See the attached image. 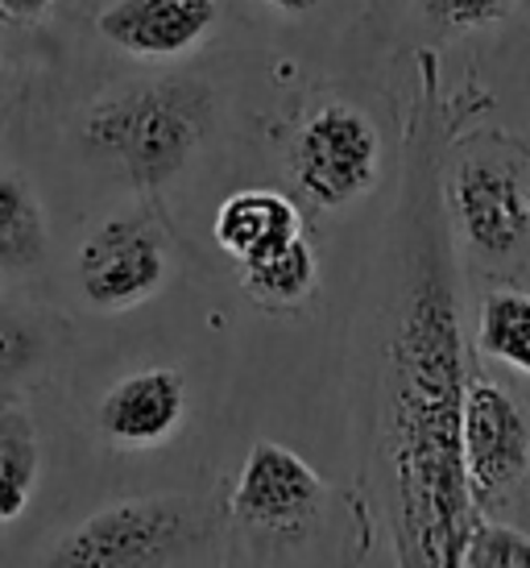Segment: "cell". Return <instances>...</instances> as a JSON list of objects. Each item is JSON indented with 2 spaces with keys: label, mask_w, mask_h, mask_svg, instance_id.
Returning <instances> with one entry per match:
<instances>
[{
  "label": "cell",
  "mask_w": 530,
  "mask_h": 568,
  "mask_svg": "<svg viewBox=\"0 0 530 568\" xmlns=\"http://www.w3.org/2000/svg\"><path fill=\"white\" fill-rule=\"evenodd\" d=\"M477 345L485 357H493L498 365L527 374L530 369V295L501 286L489 291L477 316Z\"/></svg>",
  "instance_id": "9a60e30c"
},
{
  "label": "cell",
  "mask_w": 530,
  "mask_h": 568,
  "mask_svg": "<svg viewBox=\"0 0 530 568\" xmlns=\"http://www.w3.org/2000/svg\"><path fill=\"white\" fill-rule=\"evenodd\" d=\"M200 523L183 498H125L71 527L47 552V565L71 568H150L183 560Z\"/></svg>",
  "instance_id": "277c9868"
},
{
  "label": "cell",
  "mask_w": 530,
  "mask_h": 568,
  "mask_svg": "<svg viewBox=\"0 0 530 568\" xmlns=\"http://www.w3.org/2000/svg\"><path fill=\"white\" fill-rule=\"evenodd\" d=\"M444 207L477 262L485 266L518 262L530 233L527 154L518 145L465 154L444 183Z\"/></svg>",
  "instance_id": "3957f363"
},
{
  "label": "cell",
  "mask_w": 530,
  "mask_h": 568,
  "mask_svg": "<svg viewBox=\"0 0 530 568\" xmlns=\"http://www.w3.org/2000/svg\"><path fill=\"white\" fill-rule=\"evenodd\" d=\"M460 460L472 510H493L514 498L530 469L527 410L493 382H468L460 403Z\"/></svg>",
  "instance_id": "52a82bcc"
},
{
  "label": "cell",
  "mask_w": 530,
  "mask_h": 568,
  "mask_svg": "<svg viewBox=\"0 0 530 568\" xmlns=\"http://www.w3.org/2000/svg\"><path fill=\"white\" fill-rule=\"evenodd\" d=\"M212 133V95L183 75L133 83L83 112L79 138L137 191H162L187 171Z\"/></svg>",
  "instance_id": "7a4b0ae2"
},
{
  "label": "cell",
  "mask_w": 530,
  "mask_h": 568,
  "mask_svg": "<svg viewBox=\"0 0 530 568\" xmlns=\"http://www.w3.org/2000/svg\"><path fill=\"white\" fill-rule=\"evenodd\" d=\"M265 4H269V9H278V13H312L315 4H319V0H265Z\"/></svg>",
  "instance_id": "ffe728a7"
},
{
  "label": "cell",
  "mask_w": 530,
  "mask_h": 568,
  "mask_svg": "<svg viewBox=\"0 0 530 568\" xmlns=\"http://www.w3.org/2000/svg\"><path fill=\"white\" fill-rule=\"evenodd\" d=\"M50 233L38 191L13 171H0V283L47 266Z\"/></svg>",
  "instance_id": "7c38bea8"
},
{
  "label": "cell",
  "mask_w": 530,
  "mask_h": 568,
  "mask_svg": "<svg viewBox=\"0 0 530 568\" xmlns=\"http://www.w3.org/2000/svg\"><path fill=\"white\" fill-rule=\"evenodd\" d=\"M38 474H42V440L33 415L26 407L0 403V531L26 515L38 489Z\"/></svg>",
  "instance_id": "5bb4252c"
},
{
  "label": "cell",
  "mask_w": 530,
  "mask_h": 568,
  "mask_svg": "<svg viewBox=\"0 0 530 568\" xmlns=\"http://www.w3.org/2000/svg\"><path fill=\"white\" fill-rule=\"evenodd\" d=\"M171 278L166 233L150 212H116L83 237L75 257L79 295L95 312H129Z\"/></svg>",
  "instance_id": "8992f818"
},
{
  "label": "cell",
  "mask_w": 530,
  "mask_h": 568,
  "mask_svg": "<svg viewBox=\"0 0 530 568\" xmlns=\"http://www.w3.org/2000/svg\"><path fill=\"white\" fill-rule=\"evenodd\" d=\"M402 295L386 348V444L394 469V548L406 565H460L472 503L460 460L465 341L456 316L448 216L436 195L431 142L410 138Z\"/></svg>",
  "instance_id": "6da1fadb"
},
{
  "label": "cell",
  "mask_w": 530,
  "mask_h": 568,
  "mask_svg": "<svg viewBox=\"0 0 530 568\" xmlns=\"http://www.w3.org/2000/svg\"><path fill=\"white\" fill-rule=\"evenodd\" d=\"M419 9L444 30L468 33L506 21L518 9V0H419Z\"/></svg>",
  "instance_id": "ac0fdd59"
},
{
  "label": "cell",
  "mask_w": 530,
  "mask_h": 568,
  "mask_svg": "<svg viewBox=\"0 0 530 568\" xmlns=\"http://www.w3.org/2000/svg\"><path fill=\"white\" fill-rule=\"evenodd\" d=\"M465 568H530V539L510 523H489L472 515L468 536L460 544Z\"/></svg>",
  "instance_id": "2e32d148"
},
{
  "label": "cell",
  "mask_w": 530,
  "mask_h": 568,
  "mask_svg": "<svg viewBox=\"0 0 530 568\" xmlns=\"http://www.w3.org/2000/svg\"><path fill=\"white\" fill-rule=\"evenodd\" d=\"M187 419V382L174 365H145L109 386L95 427L116 448H157Z\"/></svg>",
  "instance_id": "9c48e42d"
},
{
  "label": "cell",
  "mask_w": 530,
  "mask_h": 568,
  "mask_svg": "<svg viewBox=\"0 0 530 568\" xmlns=\"http://www.w3.org/2000/svg\"><path fill=\"white\" fill-rule=\"evenodd\" d=\"M216 245L236 266H245L253 257H265L269 250H278L286 241H295L303 233V216L291 195L265 187H245L233 191L224 204L216 207L212 221Z\"/></svg>",
  "instance_id": "8fae6325"
},
{
  "label": "cell",
  "mask_w": 530,
  "mask_h": 568,
  "mask_svg": "<svg viewBox=\"0 0 530 568\" xmlns=\"http://www.w3.org/2000/svg\"><path fill=\"white\" fill-rule=\"evenodd\" d=\"M315 283H319V257L307 233L241 266V291L265 312H298L315 295Z\"/></svg>",
  "instance_id": "4fadbf2b"
},
{
  "label": "cell",
  "mask_w": 530,
  "mask_h": 568,
  "mask_svg": "<svg viewBox=\"0 0 530 568\" xmlns=\"http://www.w3.org/2000/svg\"><path fill=\"white\" fill-rule=\"evenodd\" d=\"M59 0H0V21H13V26H26V21H38L47 17Z\"/></svg>",
  "instance_id": "d6986e66"
},
{
  "label": "cell",
  "mask_w": 530,
  "mask_h": 568,
  "mask_svg": "<svg viewBox=\"0 0 530 568\" xmlns=\"http://www.w3.org/2000/svg\"><path fill=\"white\" fill-rule=\"evenodd\" d=\"M298 187L319 207H348L381 179V133L348 100L315 104L291 145Z\"/></svg>",
  "instance_id": "5b68a950"
},
{
  "label": "cell",
  "mask_w": 530,
  "mask_h": 568,
  "mask_svg": "<svg viewBox=\"0 0 530 568\" xmlns=\"http://www.w3.org/2000/svg\"><path fill=\"white\" fill-rule=\"evenodd\" d=\"M38 362H42V332L0 300V386L26 378Z\"/></svg>",
  "instance_id": "e0dca14e"
},
{
  "label": "cell",
  "mask_w": 530,
  "mask_h": 568,
  "mask_svg": "<svg viewBox=\"0 0 530 568\" xmlns=\"http://www.w3.org/2000/svg\"><path fill=\"white\" fill-rule=\"evenodd\" d=\"M324 494H328L324 477L315 474L295 448L278 440H257L236 477L233 515L241 527L291 536L319 515Z\"/></svg>",
  "instance_id": "ba28073f"
},
{
  "label": "cell",
  "mask_w": 530,
  "mask_h": 568,
  "mask_svg": "<svg viewBox=\"0 0 530 568\" xmlns=\"http://www.w3.org/2000/svg\"><path fill=\"white\" fill-rule=\"evenodd\" d=\"M220 0H112L95 33L137 59H179L216 30Z\"/></svg>",
  "instance_id": "30bf717a"
}]
</instances>
